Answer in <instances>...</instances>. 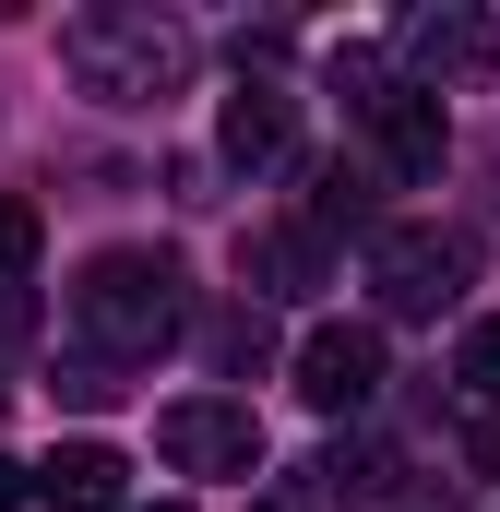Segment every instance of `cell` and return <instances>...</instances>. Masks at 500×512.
I'll return each instance as SVG.
<instances>
[{
	"label": "cell",
	"mask_w": 500,
	"mask_h": 512,
	"mask_svg": "<svg viewBox=\"0 0 500 512\" xmlns=\"http://www.w3.org/2000/svg\"><path fill=\"white\" fill-rule=\"evenodd\" d=\"M191 24L179 12H143V0H96V12H72L60 24V72L96 96V108H167L179 84H191Z\"/></svg>",
	"instance_id": "cell-1"
},
{
	"label": "cell",
	"mask_w": 500,
	"mask_h": 512,
	"mask_svg": "<svg viewBox=\"0 0 500 512\" xmlns=\"http://www.w3.org/2000/svg\"><path fill=\"white\" fill-rule=\"evenodd\" d=\"M179 322H191V274L167 251H96L72 274V334L96 346V370H143V358H167L179 346Z\"/></svg>",
	"instance_id": "cell-2"
},
{
	"label": "cell",
	"mask_w": 500,
	"mask_h": 512,
	"mask_svg": "<svg viewBox=\"0 0 500 512\" xmlns=\"http://www.w3.org/2000/svg\"><path fill=\"white\" fill-rule=\"evenodd\" d=\"M334 84H346V108H358V131L381 143V167H393V179H441L453 120H441V96H429V84H393L370 48H346V60H334Z\"/></svg>",
	"instance_id": "cell-3"
},
{
	"label": "cell",
	"mask_w": 500,
	"mask_h": 512,
	"mask_svg": "<svg viewBox=\"0 0 500 512\" xmlns=\"http://www.w3.org/2000/svg\"><path fill=\"white\" fill-rule=\"evenodd\" d=\"M465 239H453V227H381L370 239V286H381V310H393V322H429V310H453V298H465Z\"/></svg>",
	"instance_id": "cell-4"
},
{
	"label": "cell",
	"mask_w": 500,
	"mask_h": 512,
	"mask_svg": "<svg viewBox=\"0 0 500 512\" xmlns=\"http://www.w3.org/2000/svg\"><path fill=\"white\" fill-rule=\"evenodd\" d=\"M155 453H167L179 477H250V465H262V417H250V405H215V393H191V405L155 417Z\"/></svg>",
	"instance_id": "cell-5"
},
{
	"label": "cell",
	"mask_w": 500,
	"mask_h": 512,
	"mask_svg": "<svg viewBox=\"0 0 500 512\" xmlns=\"http://www.w3.org/2000/svg\"><path fill=\"white\" fill-rule=\"evenodd\" d=\"M298 393H310L322 417H358L381 393V334L370 322H310V334H298Z\"/></svg>",
	"instance_id": "cell-6"
},
{
	"label": "cell",
	"mask_w": 500,
	"mask_h": 512,
	"mask_svg": "<svg viewBox=\"0 0 500 512\" xmlns=\"http://www.w3.org/2000/svg\"><path fill=\"white\" fill-rule=\"evenodd\" d=\"M500 72V12H417L405 24V84H489Z\"/></svg>",
	"instance_id": "cell-7"
},
{
	"label": "cell",
	"mask_w": 500,
	"mask_h": 512,
	"mask_svg": "<svg viewBox=\"0 0 500 512\" xmlns=\"http://www.w3.org/2000/svg\"><path fill=\"white\" fill-rule=\"evenodd\" d=\"M120 489H131V465L108 441H60L48 465H24V501H48V512H120Z\"/></svg>",
	"instance_id": "cell-8"
},
{
	"label": "cell",
	"mask_w": 500,
	"mask_h": 512,
	"mask_svg": "<svg viewBox=\"0 0 500 512\" xmlns=\"http://www.w3.org/2000/svg\"><path fill=\"white\" fill-rule=\"evenodd\" d=\"M286 131H298V108H286V84H262V72H239V96H227V120H215V143H227L239 167H274V155H286Z\"/></svg>",
	"instance_id": "cell-9"
},
{
	"label": "cell",
	"mask_w": 500,
	"mask_h": 512,
	"mask_svg": "<svg viewBox=\"0 0 500 512\" xmlns=\"http://www.w3.org/2000/svg\"><path fill=\"white\" fill-rule=\"evenodd\" d=\"M334 227L381 239V215H370V167H310V239H334Z\"/></svg>",
	"instance_id": "cell-10"
},
{
	"label": "cell",
	"mask_w": 500,
	"mask_h": 512,
	"mask_svg": "<svg viewBox=\"0 0 500 512\" xmlns=\"http://www.w3.org/2000/svg\"><path fill=\"white\" fill-rule=\"evenodd\" d=\"M250 274H262L274 298H310V286H322V239H310V227H262V239H250Z\"/></svg>",
	"instance_id": "cell-11"
},
{
	"label": "cell",
	"mask_w": 500,
	"mask_h": 512,
	"mask_svg": "<svg viewBox=\"0 0 500 512\" xmlns=\"http://www.w3.org/2000/svg\"><path fill=\"white\" fill-rule=\"evenodd\" d=\"M393 477H405V465H393L381 441H334V453H322V489H334V501H381Z\"/></svg>",
	"instance_id": "cell-12"
},
{
	"label": "cell",
	"mask_w": 500,
	"mask_h": 512,
	"mask_svg": "<svg viewBox=\"0 0 500 512\" xmlns=\"http://www.w3.org/2000/svg\"><path fill=\"white\" fill-rule=\"evenodd\" d=\"M24 262H36V203H24V191H0V298L24 286Z\"/></svg>",
	"instance_id": "cell-13"
},
{
	"label": "cell",
	"mask_w": 500,
	"mask_h": 512,
	"mask_svg": "<svg viewBox=\"0 0 500 512\" xmlns=\"http://www.w3.org/2000/svg\"><path fill=\"white\" fill-rule=\"evenodd\" d=\"M203 346H215L227 370H262V346H274V334H262V310H215V334H203Z\"/></svg>",
	"instance_id": "cell-14"
},
{
	"label": "cell",
	"mask_w": 500,
	"mask_h": 512,
	"mask_svg": "<svg viewBox=\"0 0 500 512\" xmlns=\"http://www.w3.org/2000/svg\"><path fill=\"white\" fill-rule=\"evenodd\" d=\"M453 382L500 405V322H465V358H453Z\"/></svg>",
	"instance_id": "cell-15"
},
{
	"label": "cell",
	"mask_w": 500,
	"mask_h": 512,
	"mask_svg": "<svg viewBox=\"0 0 500 512\" xmlns=\"http://www.w3.org/2000/svg\"><path fill=\"white\" fill-rule=\"evenodd\" d=\"M60 393H72V405H108V393H120V370H96V358H72V370H60Z\"/></svg>",
	"instance_id": "cell-16"
},
{
	"label": "cell",
	"mask_w": 500,
	"mask_h": 512,
	"mask_svg": "<svg viewBox=\"0 0 500 512\" xmlns=\"http://www.w3.org/2000/svg\"><path fill=\"white\" fill-rule=\"evenodd\" d=\"M0 512H24V465H0Z\"/></svg>",
	"instance_id": "cell-17"
},
{
	"label": "cell",
	"mask_w": 500,
	"mask_h": 512,
	"mask_svg": "<svg viewBox=\"0 0 500 512\" xmlns=\"http://www.w3.org/2000/svg\"><path fill=\"white\" fill-rule=\"evenodd\" d=\"M477 465H489V477H500V429H477Z\"/></svg>",
	"instance_id": "cell-18"
},
{
	"label": "cell",
	"mask_w": 500,
	"mask_h": 512,
	"mask_svg": "<svg viewBox=\"0 0 500 512\" xmlns=\"http://www.w3.org/2000/svg\"><path fill=\"white\" fill-rule=\"evenodd\" d=\"M155 512H179V501H155Z\"/></svg>",
	"instance_id": "cell-19"
},
{
	"label": "cell",
	"mask_w": 500,
	"mask_h": 512,
	"mask_svg": "<svg viewBox=\"0 0 500 512\" xmlns=\"http://www.w3.org/2000/svg\"><path fill=\"white\" fill-rule=\"evenodd\" d=\"M274 512H286V501H274Z\"/></svg>",
	"instance_id": "cell-20"
}]
</instances>
